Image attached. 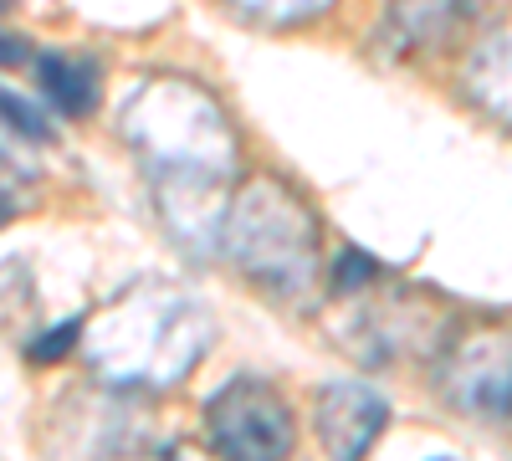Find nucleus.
Instances as JSON below:
<instances>
[{
	"label": "nucleus",
	"mask_w": 512,
	"mask_h": 461,
	"mask_svg": "<svg viewBox=\"0 0 512 461\" xmlns=\"http://www.w3.org/2000/svg\"><path fill=\"white\" fill-rule=\"evenodd\" d=\"M374 277H379V262H369L359 246L338 251V262H333V292H344V298H349V292H359V287L374 282Z\"/></svg>",
	"instance_id": "10"
},
{
	"label": "nucleus",
	"mask_w": 512,
	"mask_h": 461,
	"mask_svg": "<svg viewBox=\"0 0 512 461\" xmlns=\"http://www.w3.org/2000/svg\"><path fill=\"white\" fill-rule=\"evenodd\" d=\"M205 441L221 456H241V461L287 456L292 451L287 400L267 380H256V374H236L205 405Z\"/></svg>",
	"instance_id": "3"
},
{
	"label": "nucleus",
	"mask_w": 512,
	"mask_h": 461,
	"mask_svg": "<svg viewBox=\"0 0 512 461\" xmlns=\"http://www.w3.org/2000/svg\"><path fill=\"white\" fill-rule=\"evenodd\" d=\"M6 118H11V134H26V139H47V123L36 118L31 103H21L16 93H6Z\"/></svg>",
	"instance_id": "12"
},
{
	"label": "nucleus",
	"mask_w": 512,
	"mask_h": 461,
	"mask_svg": "<svg viewBox=\"0 0 512 461\" xmlns=\"http://www.w3.org/2000/svg\"><path fill=\"white\" fill-rule=\"evenodd\" d=\"M466 16H472V0H390L384 31H390L395 52H425L446 47Z\"/></svg>",
	"instance_id": "6"
},
{
	"label": "nucleus",
	"mask_w": 512,
	"mask_h": 461,
	"mask_svg": "<svg viewBox=\"0 0 512 461\" xmlns=\"http://www.w3.org/2000/svg\"><path fill=\"white\" fill-rule=\"evenodd\" d=\"M313 216L287 185L277 180H256L246 185V195L231 205V216L221 226V241L236 257V267L272 287L277 298L303 292L313 277Z\"/></svg>",
	"instance_id": "1"
},
{
	"label": "nucleus",
	"mask_w": 512,
	"mask_h": 461,
	"mask_svg": "<svg viewBox=\"0 0 512 461\" xmlns=\"http://www.w3.org/2000/svg\"><path fill=\"white\" fill-rule=\"evenodd\" d=\"M441 390L472 415L502 421L512 415V339L507 333H477L461 339L441 359Z\"/></svg>",
	"instance_id": "4"
},
{
	"label": "nucleus",
	"mask_w": 512,
	"mask_h": 461,
	"mask_svg": "<svg viewBox=\"0 0 512 461\" xmlns=\"http://www.w3.org/2000/svg\"><path fill=\"white\" fill-rule=\"evenodd\" d=\"M77 333H82V323H77V318H67L62 328H47V339H31V344H26V359H36V364L62 359V354L77 344Z\"/></svg>",
	"instance_id": "11"
},
{
	"label": "nucleus",
	"mask_w": 512,
	"mask_h": 461,
	"mask_svg": "<svg viewBox=\"0 0 512 461\" xmlns=\"http://www.w3.org/2000/svg\"><path fill=\"white\" fill-rule=\"evenodd\" d=\"M390 426V400L359 380H338L318 390V436L333 456H364L374 436Z\"/></svg>",
	"instance_id": "5"
},
{
	"label": "nucleus",
	"mask_w": 512,
	"mask_h": 461,
	"mask_svg": "<svg viewBox=\"0 0 512 461\" xmlns=\"http://www.w3.org/2000/svg\"><path fill=\"white\" fill-rule=\"evenodd\" d=\"M236 11L256 16V21H272V26H287V21H308L318 11H328L333 0H231Z\"/></svg>",
	"instance_id": "9"
},
{
	"label": "nucleus",
	"mask_w": 512,
	"mask_h": 461,
	"mask_svg": "<svg viewBox=\"0 0 512 461\" xmlns=\"http://www.w3.org/2000/svg\"><path fill=\"white\" fill-rule=\"evenodd\" d=\"M36 82L47 93V103L67 118L93 113V103H98V62H88V57H67V52L36 57Z\"/></svg>",
	"instance_id": "7"
},
{
	"label": "nucleus",
	"mask_w": 512,
	"mask_h": 461,
	"mask_svg": "<svg viewBox=\"0 0 512 461\" xmlns=\"http://www.w3.org/2000/svg\"><path fill=\"white\" fill-rule=\"evenodd\" d=\"M205 354V318L190 303L118 308L93 364L113 385H169Z\"/></svg>",
	"instance_id": "2"
},
{
	"label": "nucleus",
	"mask_w": 512,
	"mask_h": 461,
	"mask_svg": "<svg viewBox=\"0 0 512 461\" xmlns=\"http://www.w3.org/2000/svg\"><path fill=\"white\" fill-rule=\"evenodd\" d=\"M466 93H472L482 108H492L497 118L512 123V31L492 36L477 52V62L466 67Z\"/></svg>",
	"instance_id": "8"
}]
</instances>
